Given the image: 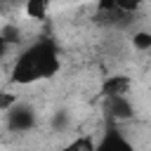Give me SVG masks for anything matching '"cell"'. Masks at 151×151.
<instances>
[{
  "instance_id": "6da1fadb",
  "label": "cell",
  "mask_w": 151,
  "mask_h": 151,
  "mask_svg": "<svg viewBox=\"0 0 151 151\" xmlns=\"http://www.w3.org/2000/svg\"><path fill=\"white\" fill-rule=\"evenodd\" d=\"M59 71V54L52 40H35L21 50L12 66V83L31 85L38 80H47Z\"/></svg>"
},
{
  "instance_id": "7a4b0ae2",
  "label": "cell",
  "mask_w": 151,
  "mask_h": 151,
  "mask_svg": "<svg viewBox=\"0 0 151 151\" xmlns=\"http://www.w3.org/2000/svg\"><path fill=\"white\" fill-rule=\"evenodd\" d=\"M50 12H52V5H47L42 0H31V2L21 5V14L31 21H45L50 17Z\"/></svg>"
},
{
  "instance_id": "3957f363",
  "label": "cell",
  "mask_w": 151,
  "mask_h": 151,
  "mask_svg": "<svg viewBox=\"0 0 151 151\" xmlns=\"http://www.w3.org/2000/svg\"><path fill=\"white\" fill-rule=\"evenodd\" d=\"M59 151H97V142L92 132H83L76 139H71L66 146H61Z\"/></svg>"
},
{
  "instance_id": "277c9868",
  "label": "cell",
  "mask_w": 151,
  "mask_h": 151,
  "mask_svg": "<svg viewBox=\"0 0 151 151\" xmlns=\"http://www.w3.org/2000/svg\"><path fill=\"white\" fill-rule=\"evenodd\" d=\"M130 45H132L134 52L146 54V52L151 50V33H149L146 28H137V31H132V35H130Z\"/></svg>"
},
{
  "instance_id": "5b68a950",
  "label": "cell",
  "mask_w": 151,
  "mask_h": 151,
  "mask_svg": "<svg viewBox=\"0 0 151 151\" xmlns=\"http://www.w3.org/2000/svg\"><path fill=\"white\" fill-rule=\"evenodd\" d=\"M19 104V97L9 90H0V113H7L9 109H14Z\"/></svg>"
}]
</instances>
